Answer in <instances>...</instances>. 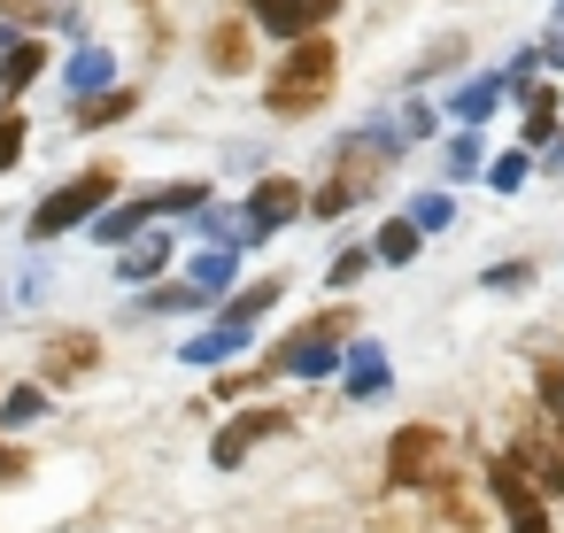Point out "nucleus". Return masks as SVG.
I'll use <instances>...</instances> for the list:
<instances>
[{
  "label": "nucleus",
  "instance_id": "1",
  "mask_svg": "<svg viewBox=\"0 0 564 533\" xmlns=\"http://www.w3.org/2000/svg\"><path fill=\"white\" fill-rule=\"evenodd\" d=\"M333 70H340V55H333V40L325 32H310V40H294L286 47V63L271 70V117H310V109H325V94H333Z\"/></svg>",
  "mask_w": 564,
  "mask_h": 533
},
{
  "label": "nucleus",
  "instance_id": "2",
  "mask_svg": "<svg viewBox=\"0 0 564 533\" xmlns=\"http://www.w3.org/2000/svg\"><path fill=\"white\" fill-rule=\"evenodd\" d=\"M109 194H117V178L109 171H86V178H70V186H55L40 209H32V240H55V232H78L94 209H109Z\"/></svg>",
  "mask_w": 564,
  "mask_h": 533
},
{
  "label": "nucleus",
  "instance_id": "3",
  "mask_svg": "<svg viewBox=\"0 0 564 533\" xmlns=\"http://www.w3.org/2000/svg\"><path fill=\"white\" fill-rule=\"evenodd\" d=\"M387 163H394V148H379V140L348 148V155H340V171L325 178V194H317V209H310V217H340L348 202H364V194L387 178Z\"/></svg>",
  "mask_w": 564,
  "mask_h": 533
},
{
  "label": "nucleus",
  "instance_id": "4",
  "mask_svg": "<svg viewBox=\"0 0 564 533\" xmlns=\"http://www.w3.org/2000/svg\"><path fill=\"white\" fill-rule=\"evenodd\" d=\"M441 471H448V440L433 425H402L387 448V487H433Z\"/></svg>",
  "mask_w": 564,
  "mask_h": 533
},
{
  "label": "nucleus",
  "instance_id": "5",
  "mask_svg": "<svg viewBox=\"0 0 564 533\" xmlns=\"http://www.w3.org/2000/svg\"><path fill=\"white\" fill-rule=\"evenodd\" d=\"M487 487H495V502H502V518H510V533H549V510H541V487L510 464V456H495L487 464Z\"/></svg>",
  "mask_w": 564,
  "mask_h": 533
},
{
  "label": "nucleus",
  "instance_id": "6",
  "mask_svg": "<svg viewBox=\"0 0 564 533\" xmlns=\"http://www.w3.org/2000/svg\"><path fill=\"white\" fill-rule=\"evenodd\" d=\"M286 425H294V417H286V410H240V417H232V425H225V433H217V448H209V456H217V464H225V471H232V464H240V456H248V448H263V440H279V433H286Z\"/></svg>",
  "mask_w": 564,
  "mask_h": 533
},
{
  "label": "nucleus",
  "instance_id": "7",
  "mask_svg": "<svg viewBox=\"0 0 564 533\" xmlns=\"http://www.w3.org/2000/svg\"><path fill=\"white\" fill-rule=\"evenodd\" d=\"M248 9H256V24L279 32V40H310V32L340 9V0H248Z\"/></svg>",
  "mask_w": 564,
  "mask_h": 533
},
{
  "label": "nucleus",
  "instance_id": "8",
  "mask_svg": "<svg viewBox=\"0 0 564 533\" xmlns=\"http://www.w3.org/2000/svg\"><path fill=\"white\" fill-rule=\"evenodd\" d=\"M248 209H256V232H279V225H286L294 209H310V202H302L294 178H263V186L248 194Z\"/></svg>",
  "mask_w": 564,
  "mask_h": 533
},
{
  "label": "nucleus",
  "instance_id": "9",
  "mask_svg": "<svg viewBox=\"0 0 564 533\" xmlns=\"http://www.w3.org/2000/svg\"><path fill=\"white\" fill-rule=\"evenodd\" d=\"M94 356H101V340H94V333H63V340L47 348V387L86 379V371H94Z\"/></svg>",
  "mask_w": 564,
  "mask_h": 533
},
{
  "label": "nucleus",
  "instance_id": "10",
  "mask_svg": "<svg viewBox=\"0 0 564 533\" xmlns=\"http://www.w3.org/2000/svg\"><path fill=\"white\" fill-rule=\"evenodd\" d=\"M510 464H518L541 494H564V456H556L549 440H518V448H510Z\"/></svg>",
  "mask_w": 564,
  "mask_h": 533
},
{
  "label": "nucleus",
  "instance_id": "11",
  "mask_svg": "<svg viewBox=\"0 0 564 533\" xmlns=\"http://www.w3.org/2000/svg\"><path fill=\"white\" fill-rule=\"evenodd\" d=\"M279 371H302V379H317V371H333V340H317V333H302V340H286V348H279Z\"/></svg>",
  "mask_w": 564,
  "mask_h": 533
},
{
  "label": "nucleus",
  "instance_id": "12",
  "mask_svg": "<svg viewBox=\"0 0 564 533\" xmlns=\"http://www.w3.org/2000/svg\"><path fill=\"white\" fill-rule=\"evenodd\" d=\"M271 302H279V279H263V286H248L240 302H225V317H217V325H232V333H248V325H256V317H263Z\"/></svg>",
  "mask_w": 564,
  "mask_h": 533
},
{
  "label": "nucleus",
  "instance_id": "13",
  "mask_svg": "<svg viewBox=\"0 0 564 533\" xmlns=\"http://www.w3.org/2000/svg\"><path fill=\"white\" fill-rule=\"evenodd\" d=\"M348 394H356V402L387 394V356H379V348H356V363H348Z\"/></svg>",
  "mask_w": 564,
  "mask_h": 533
},
{
  "label": "nucleus",
  "instance_id": "14",
  "mask_svg": "<svg viewBox=\"0 0 564 533\" xmlns=\"http://www.w3.org/2000/svg\"><path fill=\"white\" fill-rule=\"evenodd\" d=\"M140 202H148L155 217H171V209H202L209 186H202V178H178V186H155V194H140Z\"/></svg>",
  "mask_w": 564,
  "mask_h": 533
},
{
  "label": "nucleus",
  "instance_id": "15",
  "mask_svg": "<svg viewBox=\"0 0 564 533\" xmlns=\"http://www.w3.org/2000/svg\"><path fill=\"white\" fill-rule=\"evenodd\" d=\"M163 263H171V240H163V232H148V240H140V248L124 255V279H132V286H148V279H155Z\"/></svg>",
  "mask_w": 564,
  "mask_h": 533
},
{
  "label": "nucleus",
  "instance_id": "16",
  "mask_svg": "<svg viewBox=\"0 0 564 533\" xmlns=\"http://www.w3.org/2000/svg\"><path fill=\"white\" fill-rule=\"evenodd\" d=\"M209 63H217V70H248V24H225V32L209 40Z\"/></svg>",
  "mask_w": 564,
  "mask_h": 533
},
{
  "label": "nucleus",
  "instance_id": "17",
  "mask_svg": "<svg viewBox=\"0 0 564 533\" xmlns=\"http://www.w3.org/2000/svg\"><path fill=\"white\" fill-rule=\"evenodd\" d=\"M549 124H556V94H549V86H525V140L541 148V140H549Z\"/></svg>",
  "mask_w": 564,
  "mask_h": 533
},
{
  "label": "nucleus",
  "instance_id": "18",
  "mask_svg": "<svg viewBox=\"0 0 564 533\" xmlns=\"http://www.w3.org/2000/svg\"><path fill=\"white\" fill-rule=\"evenodd\" d=\"M232 263H240V248H209V255H194V286H232Z\"/></svg>",
  "mask_w": 564,
  "mask_h": 533
},
{
  "label": "nucleus",
  "instance_id": "19",
  "mask_svg": "<svg viewBox=\"0 0 564 533\" xmlns=\"http://www.w3.org/2000/svg\"><path fill=\"white\" fill-rule=\"evenodd\" d=\"M47 70V55L40 47H9V55H0V86H32Z\"/></svg>",
  "mask_w": 564,
  "mask_h": 533
},
{
  "label": "nucleus",
  "instance_id": "20",
  "mask_svg": "<svg viewBox=\"0 0 564 533\" xmlns=\"http://www.w3.org/2000/svg\"><path fill=\"white\" fill-rule=\"evenodd\" d=\"M148 225H155V209L132 202V209H109V217H101V240H132V232H148Z\"/></svg>",
  "mask_w": 564,
  "mask_h": 533
},
{
  "label": "nucleus",
  "instance_id": "21",
  "mask_svg": "<svg viewBox=\"0 0 564 533\" xmlns=\"http://www.w3.org/2000/svg\"><path fill=\"white\" fill-rule=\"evenodd\" d=\"M379 255H387V263H410V255H417V217L387 225V232H379Z\"/></svg>",
  "mask_w": 564,
  "mask_h": 533
},
{
  "label": "nucleus",
  "instance_id": "22",
  "mask_svg": "<svg viewBox=\"0 0 564 533\" xmlns=\"http://www.w3.org/2000/svg\"><path fill=\"white\" fill-rule=\"evenodd\" d=\"M495 101H502V78H479V86H464V94H456V117H487Z\"/></svg>",
  "mask_w": 564,
  "mask_h": 533
},
{
  "label": "nucleus",
  "instance_id": "23",
  "mask_svg": "<svg viewBox=\"0 0 564 533\" xmlns=\"http://www.w3.org/2000/svg\"><path fill=\"white\" fill-rule=\"evenodd\" d=\"M371 255H379V248H340V255H333V271H325V279H333V286H356V279H364V271H371Z\"/></svg>",
  "mask_w": 564,
  "mask_h": 533
},
{
  "label": "nucleus",
  "instance_id": "24",
  "mask_svg": "<svg viewBox=\"0 0 564 533\" xmlns=\"http://www.w3.org/2000/svg\"><path fill=\"white\" fill-rule=\"evenodd\" d=\"M240 340H248V333H232V325H217V333H202V340H194L186 356H194V363H217V356H232Z\"/></svg>",
  "mask_w": 564,
  "mask_h": 533
},
{
  "label": "nucleus",
  "instance_id": "25",
  "mask_svg": "<svg viewBox=\"0 0 564 533\" xmlns=\"http://www.w3.org/2000/svg\"><path fill=\"white\" fill-rule=\"evenodd\" d=\"M101 78H109V55H101V47H86V55L70 63V86H78V94H94Z\"/></svg>",
  "mask_w": 564,
  "mask_h": 533
},
{
  "label": "nucleus",
  "instance_id": "26",
  "mask_svg": "<svg viewBox=\"0 0 564 533\" xmlns=\"http://www.w3.org/2000/svg\"><path fill=\"white\" fill-rule=\"evenodd\" d=\"M55 0H0V24H47Z\"/></svg>",
  "mask_w": 564,
  "mask_h": 533
},
{
  "label": "nucleus",
  "instance_id": "27",
  "mask_svg": "<svg viewBox=\"0 0 564 533\" xmlns=\"http://www.w3.org/2000/svg\"><path fill=\"white\" fill-rule=\"evenodd\" d=\"M202 294H209V286H194V279H186V286H155V294H148V309H194Z\"/></svg>",
  "mask_w": 564,
  "mask_h": 533
},
{
  "label": "nucleus",
  "instance_id": "28",
  "mask_svg": "<svg viewBox=\"0 0 564 533\" xmlns=\"http://www.w3.org/2000/svg\"><path fill=\"white\" fill-rule=\"evenodd\" d=\"M124 109H132V94H86V124H109Z\"/></svg>",
  "mask_w": 564,
  "mask_h": 533
},
{
  "label": "nucleus",
  "instance_id": "29",
  "mask_svg": "<svg viewBox=\"0 0 564 533\" xmlns=\"http://www.w3.org/2000/svg\"><path fill=\"white\" fill-rule=\"evenodd\" d=\"M448 217H456V202H448V194H425V202H417V232H441Z\"/></svg>",
  "mask_w": 564,
  "mask_h": 533
},
{
  "label": "nucleus",
  "instance_id": "30",
  "mask_svg": "<svg viewBox=\"0 0 564 533\" xmlns=\"http://www.w3.org/2000/svg\"><path fill=\"white\" fill-rule=\"evenodd\" d=\"M40 402H47L40 387H17V394H9V410H0V417H9V425H24V417H40Z\"/></svg>",
  "mask_w": 564,
  "mask_h": 533
},
{
  "label": "nucleus",
  "instance_id": "31",
  "mask_svg": "<svg viewBox=\"0 0 564 533\" xmlns=\"http://www.w3.org/2000/svg\"><path fill=\"white\" fill-rule=\"evenodd\" d=\"M17 155H24V124L0 117V171H17Z\"/></svg>",
  "mask_w": 564,
  "mask_h": 533
},
{
  "label": "nucleus",
  "instance_id": "32",
  "mask_svg": "<svg viewBox=\"0 0 564 533\" xmlns=\"http://www.w3.org/2000/svg\"><path fill=\"white\" fill-rule=\"evenodd\" d=\"M541 402H549V417L564 425V363H556V371H541Z\"/></svg>",
  "mask_w": 564,
  "mask_h": 533
},
{
  "label": "nucleus",
  "instance_id": "33",
  "mask_svg": "<svg viewBox=\"0 0 564 533\" xmlns=\"http://www.w3.org/2000/svg\"><path fill=\"white\" fill-rule=\"evenodd\" d=\"M448 171L471 178V171H479V140H456V148H448Z\"/></svg>",
  "mask_w": 564,
  "mask_h": 533
},
{
  "label": "nucleus",
  "instance_id": "34",
  "mask_svg": "<svg viewBox=\"0 0 564 533\" xmlns=\"http://www.w3.org/2000/svg\"><path fill=\"white\" fill-rule=\"evenodd\" d=\"M487 178H495V186H502V194H510V186H525V155H502V163H495V171H487Z\"/></svg>",
  "mask_w": 564,
  "mask_h": 533
},
{
  "label": "nucleus",
  "instance_id": "35",
  "mask_svg": "<svg viewBox=\"0 0 564 533\" xmlns=\"http://www.w3.org/2000/svg\"><path fill=\"white\" fill-rule=\"evenodd\" d=\"M24 471V448H0V479H17Z\"/></svg>",
  "mask_w": 564,
  "mask_h": 533
},
{
  "label": "nucleus",
  "instance_id": "36",
  "mask_svg": "<svg viewBox=\"0 0 564 533\" xmlns=\"http://www.w3.org/2000/svg\"><path fill=\"white\" fill-rule=\"evenodd\" d=\"M541 55H549V63H556V70H564V32H556V40H549V47H541Z\"/></svg>",
  "mask_w": 564,
  "mask_h": 533
}]
</instances>
